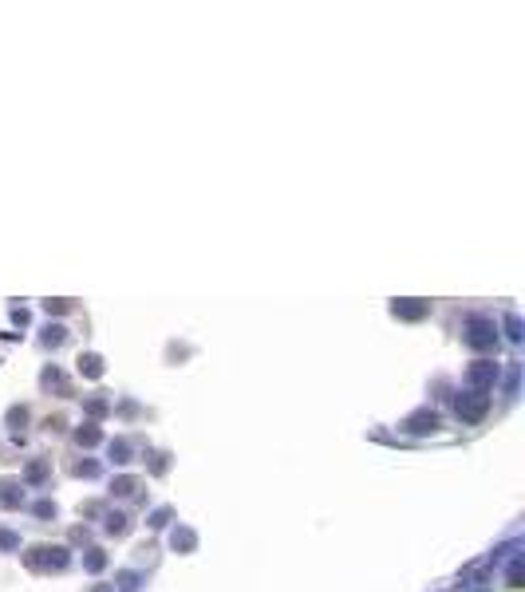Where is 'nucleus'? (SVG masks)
Masks as SVG:
<instances>
[]
</instances>
